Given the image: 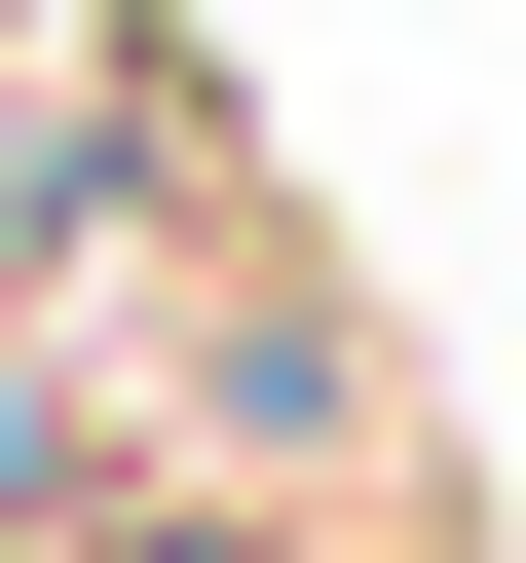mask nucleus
<instances>
[{"label":"nucleus","mask_w":526,"mask_h":563,"mask_svg":"<svg viewBox=\"0 0 526 563\" xmlns=\"http://www.w3.org/2000/svg\"><path fill=\"white\" fill-rule=\"evenodd\" d=\"M113 488H151V451H113V376H76V339H39V301H0V563H76V526H113Z\"/></svg>","instance_id":"1"}]
</instances>
